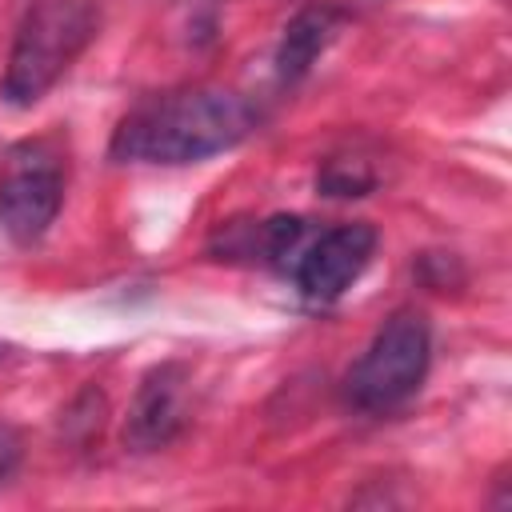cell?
<instances>
[{"mask_svg": "<svg viewBox=\"0 0 512 512\" xmlns=\"http://www.w3.org/2000/svg\"><path fill=\"white\" fill-rule=\"evenodd\" d=\"M260 124V108L232 88H180L140 100L112 132L120 164H196L236 148Z\"/></svg>", "mask_w": 512, "mask_h": 512, "instance_id": "6da1fadb", "label": "cell"}, {"mask_svg": "<svg viewBox=\"0 0 512 512\" xmlns=\"http://www.w3.org/2000/svg\"><path fill=\"white\" fill-rule=\"evenodd\" d=\"M100 28L92 0H32L8 52L0 96L12 108H32L80 60Z\"/></svg>", "mask_w": 512, "mask_h": 512, "instance_id": "7a4b0ae2", "label": "cell"}, {"mask_svg": "<svg viewBox=\"0 0 512 512\" xmlns=\"http://www.w3.org/2000/svg\"><path fill=\"white\" fill-rule=\"evenodd\" d=\"M428 360H432V332L428 320L412 308L392 312L380 332L372 336V344L364 348V356L352 364L344 392L348 404L360 412H392L400 408L428 376Z\"/></svg>", "mask_w": 512, "mask_h": 512, "instance_id": "3957f363", "label": "cell"}, {"mask_svg": "<svg viewBox=\"0 0 512 512\" xmlns=\"http://www.w3.org/2000/svg\"><path fill=\"white\" fill-rule=\"evenodd\" d=\"M64 204V152L48 136L20 140L0 160V228L16 244H36Z\"/></svg>", "mask_w": 512, "mask_h": 512, "instance_id": "277c9868", "label": "cell"}, {"mask_svg": "<svg viewBox=\"0 0 512 512\" xmlns=\"http://www.w3.org/2000/svg\"><path fill=\"white\" fill-rule=\"evenodd\" d=\"M376 256V228L372 224H336L304 244V252L292 264V284L304 296V304H336L372 264Z\"/></svg>", "mask_w": 512, "mask_h": 512, "instance_id": "5b68a950", "label": "cell"}, {"mask_svg": "<svg viewBox=\"0 0 512 512\" xmlns=\"http://www.w3.org/2000/svg\"><path fill=\"white\" fill-rule=\"evenodd\" d=\"M188 420V372L184 364H160L152 368L128 408L124 420V444L132 452H160L168 448Z\"/></svg>", "mask_w": 512, "mask_h": 512, "instance_id": "8992f818", "label": "cell"}, {"mask_svg": "<svg viewBox=\"0 0 512 512\" xmlns=\"http://www.w3.org/2000/svg\"><path fill=\"white\" fill-rule=\"evenodd\" d=\"M336 28H340V12H332V8H304L284 28V40H280V52H276V76L284 84H296L300 76H308L316 56L332 44Z\"/></svg>", "mask_w": 512, "mask_h": 512, "instance_id": "52a82bcc", "label": "cell"}, {"mask_svg": "<svg viewBox=\"0 0 512 512\" xmlns=\"http://www.w3.org/2000/svg\"><path fill=\"white\" fill-rule=\"evenodd\" d=\"M320 188L328 196H360L364 188H372V176L360 168V164H344V160H332L320 176Z\"/></svg>", "mask_w": 512, "mask_h": 512, "instance_id": "ba28073f", "label": "cell"}, {"mask_svg": "<svg viewBox=\"0 0 512 512\" xmlns=\"http://www.w3.org/2000/svg\"><path fill=\"white\" fill-rule=\"evenodd\" d=\"M16 460H20V432L0 420V480H8V472L16 468Z\"/></svg>", "mask_w": 512, "mask_h": 512, "instance_id": "9c48e42d", "label": "cell"}]
</instances>
